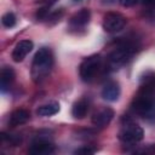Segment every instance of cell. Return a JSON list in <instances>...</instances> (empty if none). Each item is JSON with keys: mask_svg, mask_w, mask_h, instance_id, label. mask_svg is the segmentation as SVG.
Here are the masks:
<instances>
[{"mask_svg": "<svg viewBox=\"0 0 155 155\" xmlns=\"http://www.w3.org/2000/svg\"><path fill=\"white\" fill-rule=\"evenodd\" d=\"M96 151L94 148H91V147H82L78 150H75L76 154H93Z\"/></svg>", "mask_w": 155, "mask_h": 155, "instance_id": "17", "label": "cell"}, {"mask_svg": "<svg viewBox=\"0 0 155 155\" xmlns=\"http://www.w3.org/2000/svg\"><path fill=\"white\" fill-rule=\"evenodd\" d=\"M53 65V56L48 47H41L35 53L31 63V78L35 82H41L50 74Z\"/></svg>", "mask_w": 155, "mask_h": 155, "instance_id": "2", "label": "cell"}, {"mask_svg": "<svg viewBox=\"0 0 155 155\" xmlns=\"http://www.w3.org/2000/svg\"><path fill=\"white\" fill-rule=\"evenodd\" d=\"M132 109L145 120L155 119V73L147 71L140 79L139 90L136 94Z\"/></svg>", "mask_w": 155, "mask_h": 155, "instance_id": "1", "label": "cell"}, {"mask_svg": "<svg viewBox=\"0 0 155 155\" xmlns=\"http://www.w3.org/2000/svg\"><path fill=\"white\" fill-rule=\"evenodd\" d=\"M126 24V18L116 12H109L103 18V29L107 33H117Z\"/></svg>", "mask_w": 155, "mask_h": 155, "instance_id": "6", "label": "cell"}, {"mask_svg": "<svg viewBox=\"0 0 155 155\" xmlns=\"http://www.w3.org/2000/svg\"><path fill=\"white\" fill-rule=\"evenodd\" d=\"M53 151H54V145L50 140L44 138L35 139L29 148V153L33 155H48L52 154Z\"/></svg>", "mask_w": 155, "mask_h": 155, "instance_id": "8", "label": "cell"}, {"mask_svg": "<svg viewBox=\"0 0 155 155\" xmlns=\"http://www.w3.org/2000/svg\"><path fill=\"white\" fill-rule=\"evenodd\" d=\"M33 50V42L30 40H21L16 44L13 51H12V59L17 63L22 62L27 54Z\"/></svg>", "mask_w": 155, "mask_h": 155, "instance_id": "9", "label": "cell"}, {"mask_svg": "<svg viewBox=\"0 0 155 155\" xmlns=\"http://www.w3.org/2000/svg\"><path fill=\"white\" fill-rule=\"evenodd\" d=\"M91 19V12L87 8H82L79 12L74 13L69 19V28L71 30H79L84 29Z\"/></svg>", "mask_w": 155, "mask_h": 155, "instance_id": "7", "label": "cell"}, {"mask_svg": "<svg viewBox=\"0 0 155 155\" xmlns=\"http://www.w3.org/2000/svg\"><path fill=\"white\" fill-rule=\"evenodd\" d=\"M88 102L87 99L85 98H81L79 99L78 102L74 103L73 108H71V115L75 117V119H84L88 111Z\"/></svg>", "mask_w": 155, "mask_h": 155, "instance_id": "14", "label": "cell"}, {"mask_svg": "<svg viewBox=\"0 0 155 155\" xmlns=\"http://www.w3.org/2000/svg\"><path fill=\"white\" fill-rule=\"evenodd\" d=\"M114 117V110L110 108H103L93 114L92 116V124L97 127H105L110 124V121Z\"/></svg>", "mask_w": 155, "mask_h": 155, "instance_id": "10", "label": "cell"}, {"mask_svg": "<svg viewBox=\"0 0 155 155\" xmlns=\"http://www.w3.org/2000/svg\"><path fill=\"white\" fill-rule=\"evenodd\" d=\"M59 103L57 102H50V103H46V104H42L36 110V114L39 116H52V115H56L58 111H59Z\"/></svg>", "mask_w": 155, "mask_h": 155, "instance_id": "15", "label": "cell"}, {"mask_svg": "<svg viewBox=\"0 0 155 155\" xmlns=\"http://www.w3.org/2000/svg\"><path fill=\"white\" fill-rule=\"evenodd\" d=\"M15 80V71L12 68H2L1 69V73H0V88H1V92H6L11 84Z\"/></svg>", "mask_w": 155, "mask_h": 155, "instance_id": "12", "label": "cell"}, {"mask_svg": "<svg viewBox=\"0 0 155 155\" xmlns=\"http://www.w3.org/2000/svg\"><path fill=\"white\" fill-rule=\"evenodd\" d=\"M101 65H102V58L99 54H92L85 58L80 64V69H79L80 78L85 82L92 81L96 78L97 73L99 71Z\"/></svg>", "mask_w": 155, "mask_h": 155, "instance_id": "4", "label": "cell"}, {"mask_svg": "<svg viewBox=\"0 0 155 155\" xmlns=\"http://www.w3.org/2000/svg\"><path fill=\"white\" fill-rule=\"evenodd\" d=\"M143 128L136 124H127L119 132V139L125 144H136L143 139Z\"/></svg>", "mask_w": 155, "mask_h": 155, "instance_id": "5", "label": "cell"}, {"mask_svg": "<svg viewBox=\"0 0 155 155\" xmlns=\"http://www.w3.org/2000/svg\"><path fill=\"white\" fill-rule=\"evenodd\" d=\"M29 113L24 109H17L15 110L11 116H10V120H8V125L12 126V127H16V126H19V125H23L25 124L28 120H29Z\"/></svg>", "mask_w": 155, "mask_h": 155, "instance_id": "13", "label": "cell"}, {"mask_svg": "<svg viewBox=\"0 0 155 155\" xmlns=\"http://www.w3.org/2000/svg\"><path fill=\"white\" fill-rule=\"evenodd\" d=\"M120 85L116 81H109L104 85L103 90H102V97L103 99L108 101V102H115L119 99L120 97Z\"/></svg>", "mask_w": 155, "mask_h": 155, "instance_id": "11", "label": "cell"}, {"mask_svg": "<svg viewBox=\"0 0 155 155\" xmlns=\"http://www.w3.org/2000/svg\"><path fill=\"white\" fill-rule=\"evenodd\" d=\"M136 50H137V46L134 45V42L124 41L119 44L109 54V65L111 68H117L124 65L126 62L131 59Z\"/></svg>", "mask_w": 155, "mask_h": 155, "instance_id": "3", "label": "cell"}, {"mask_svg": "<svg viewBox=\"0 0 155 155\" xmlns=\"http://www.w3.org/2000/svg\"><path fill=\"white\" fill-rule=\"evenodd\" d=\"M53 1H56V0H51V2H53Z\"/></svg>", "mask_w": 155, "mask_h": 155, "instance_id": "21", "label": "cell"}, {"mask_svg": "<svg viewBox=\"0 0 155 155\" xmlns=\"http://www.w3.org/2000/svg\"><path fill=\"white\" fill-rule=\"evenodd\" d=\"M1 22H2V25L6 27V28H12L16 25V16L12 13V12H7L2 16L1 18Z\"/></svg>", "mask_w": 155, "mask_h": 155, "instance_id": "16", "label": "cell"}, {"mask_svg": "<svg viewBox=\"0 0 155 155\" xmlns=\"http://www.w3.org/2000/svg\"><path fill=\"white\" fill-rule=\"evenodd\" d=\"M73 1H74V2H80L81 0H73Z\"/></svg>", "mask_w": 155, "mask_h": 155, "instance_id": "20", "label": "cell"}, {"mask_svg": "<svg viewBox=\"0 0 155 155\" xmlns=\"http://www.w3.org/2000/svg\"><path fill=\"white\" fill-rule=\"evenodd\" d=\"M142 2L148 8H155V0H142Z\"/></svg>", "mask_w": 155, "mask_h": 155, "instance_id": "19", "label": "cell"}, {"mask_svg": "<svg viewBox=\"0 0 155 155\" xmlns=\"http://www.w3.org/2000/svg\"><path fill=\"white\" fill-rule=\"evenodd\" d=\"M137 1H138V0H120V4H121L122 6H125V7H131V6H133Z\"/></svg>", "mask_w": 155, "mask_h": 155, "instance_id": "18", "label": "cell"}]
</instances>
